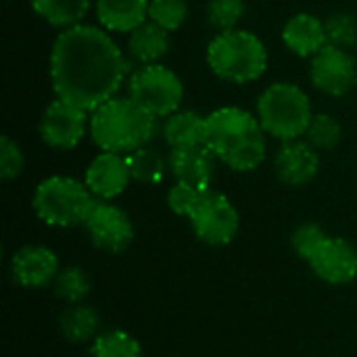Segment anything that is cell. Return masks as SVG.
<instances>
[{
    "instance_id": "cell-17",
    "label": "cell",
    "mask_w": 357,
    "mask_h": 357,
    "mask_svg": "<svg viewBox=\"0 0 357 357\" xmlns=\"http://www.w3.org/2000/svg\"><path fill=\"white\" fill-rule=\"evenodd\" d=\"M282 42L295 56L312 59L328 44L324 21L312 13H297L284 23Z\"/></svg>"
},
{
    "instance_id": "cell-14",
    "label": "cell",
    "mask_w": 357,
    "mask_h": 357,
    "mask_svg": "<svg viewBox=\"0 0 357 357\" xmlns=\"http://www.w3.org/2000/svg\"><path fill=\"white\" fill-rule=\"evenodd\" d=\"M274 172L291 188L307 186L320 174V151L301 138L282 142L274 155Z\"/></svg>"
},
{
    "instance_id": "cell-33",
    "label": "cell",
    "mask_w": 357,
    "mask_h": 357,
    "mask_svg": "<svg viewBox=\"0 0 357 357\" xmlns=\"http://www.w3.org/2000/svg\"><path fill=\"white\" fill-rule=\"evenodd\" d=\"M356 56H357V44H356Z\"/></svg>"
},
{
    "instance_id": "cell-29",
    "label": "cell",
    "mask_w": 357,
    "mask_h": 357,
    "mask_svg": "<svg viewBox=\"0 0 357 357\" xmlns=\"http://www.w3.org/2000/svg\"><path fill=\"white\" fill-rule=\"evenodd\" d=\"M326 40L339 48H356L357 44V19L351 13H335L324 21Z\"/></svg>"
},
{
    "instance_id": "cell-21",
    "label": "cell",
    "mask_w": 357,
    "mask_h": 357,
    "mask_svg": "<svg viewBox=\"0 0 357 357\" xmlns=\"http://www.w3.org/2000/svg\"><path fill=\"white\" fill-rule=\"evenodd\" d=\"M161 134L169 149L205 144V117L190 109H178L176 113L165 117Z\"/></svg>"
},
{
    "instance_id": "cell-31",
    "label": "cell",
    "mask_w": 357,
    "mask_h": 357,
    "mask_svg": "<svg viewBox=\"0 0 357 357\" xmlns=\"http://www.w3.org/2000/svg\"><path fill=\"white\" fill-rule=\"evenodd\" d=\"M203 190L201 188H195V186H190V184H184V182H176L169 190H167V207L176 213V215H180V218H188V213H190V209L195 207V203H197V199H199V195H201Z\"/></svg>"
},
{
    "instance_id": "cell-19",
    "label": "cell",
    "mask_w": 357,
    "mask_h": 357,
    "mask_svg": "<svg viewBox=\"0 0 357 357\" xmlns=\"http://www.w3.org/2000/svg\"><path fill=\"white\" fill-rule=\"evenodd\" d=\"M59 333L65 341L73 345L92 343L102 333L100 314L88 303L65 305L59 316Z\"/></svg>"
},
{
    "instance_id": "cell-25",
    "label": "cell",
    "mask_w": 357,
    "mask_h": 357,
    "mask_svg": "<svg viewBox=\"0 0 357 357\" xmlns=\"http://www.w3.org/2000/svg\"><path fill=\"white\" fill-rule=\"evenodd\" d=\"M92 291V282L90 276L84 268L79 266H67L61 268L59 276L52 282V293L59 301H63L65 305H77V303H86L88 295Z\"/></svg>"
},
{
    "instance_id": "cell-22",
    "label": "cell",
    "mask_w": 357,
    "mask_h": 357,
    "mask_svg": "<svg viewBox=\"0 0 357 357\" xmlns=\"http://www.w3.org/2000/svg\"><path fill=\"white\" fill-rule=\"evenodd\" d=\"M31 8L52 27H73L79 25L82 19L90 10V0H29Z\"/></svg>"
},
{
    "instance_id": "cell-16",
    "label": "cell",
    "mask_w": 357,
    "mask_h": 357,
    "mask_svg": "<svg viewBox=\"0 0 357 357\" xmlns=\"http://www.w3.org/2000/svg\"><path fill=\"white\" fill-rule=\"evenodd\" d=\"M215 155L205 146H182V149H169L167 155V167L176 182L190 184L195 188H211L215 176Z\"/></svg>"
},
{
    "instance_id": "cell-10",
    "label": "cell",
    "mask_w": 357,
    "mask_h": 357,
    "mask_svg": "<svg viewBox=\"0 0 357 357\" xmlns=\"http://www.w3.org/2000/svg\"><path fill=\"white\" fill-rule=\"evenodd\" d=\"M84 230L94 249L105 253H123L134 243L132 218L111 201H96L84 222Z\"/></svg>"
},
{
    "instance_id": "cell-24",
    "label": "cell",
    "mask_w": 357,
    "mask_h": 357,
    "mask_svg": "<svg viewBox=\"0 0 357 357\" xmlns=\"http://www.w3.org/2000/svg\"><path fill=\"white\" fill-rule=\"evenodd\" d=\"M128 157V165H130V174L134 182L140 184H159L165 174L169 172L167 167V157H163L159 151H155L153 146H140L134 153L126 155Z\"/></svg>"
},
{
    "instance_id": "cell-28",
    "label": "cell",
    "mask_w": 357,
    "mask_h": 357,
    "mask_svg": "<svg viewBox=\"0 0 357 357\" xmlns=\"http://www.w3.org/2000/svg\"><path fill=\"white\" fill-rule=\"evenodd\" d=\"M247 10L245 0H207V21L218 31L236 29Z\"/></svg>"
},
{
    "instance_id": "cell-30",
    "label": "cell",
    "mask_w": 357,
    "mask_h": 357,
    "mask_svg": "<svg viewBox=\"0 0 357 357\" xmlns=\"http://www.w3.org/2000/svg\"><path fill=\"white\" fill-rule=\"evenodd\" d=\"M23 167H25V157L21 146L17 144V140L4 134L0 138V178L4 182H10L21 176Z\"/></svg>"
},
{
    "instance_id": "cell-7",
    "label": "cell",
    "mask_w": 357,
    "mask_h": 357,
    "mask_svg": "<svg viewBox=\"0 0 357 357\" xmlns=\"http://www.w3.org/2000/svg\"><path fill=\"white\" fill-rule=\"evenodd\" d=\"M128 96L155 117L176 113L184 100V84L176 71L161 63L140 65L128 75Z\"/></svg>"
},
{
    "instance_id": "cell-13",
    "label": "cell",
    "mask_w": 357,
    "mask_h": 357,
    "mask_svg": "<svg viewBox=\"0 0 357 357\" xmlns=\"http://www.w3.org/2000/svg\"><path fill=\"white\" fill-rule=\"evenodd\" d=\"M61 272L59 255L46 245H23L10 255L8 274L13 282L27 291L52 287Z\"/></svg>"
},
{
    "instance_id": "cell-1",
    "label": "cell",
    "mask_w": 357,
    "mask_h": 357,
    "mask_svg": "<svg viewBox=\"0 0 357 357\" xmlns=\"http://www.w3.org/2000/svg\"><path fill=\"white\" fill-rule=\"evenodd\" d=\"M130 75V61L117 42L96 25L63 29L50 50V82L56 98L94 111L117 96Z\"/></svg>"
},
{
    "instance_id": "cell-27",
    "label": "cell",
    "mask_w": 357,
    "mask_h": 357,
    "mask_svg": "<svg viewBox=\"0 0 357 357\" xmlns=\"http://www.w3.org/2000/svg\"><path fill=\"white\" fill-rule=\"evenodd\" d=\"M188 19L186 0H149V21L167 31L180 29Z\"/></svg>"
},
{
    "instance_id": "cell-6",
    "label": "cell",
    "mask_w": 357,
    "mask_h": 357,
    "mask_svg": "<svg viewBox=\"0 0 357 357\" xmlns=\"http://www.w3.org/2000/svg\"><path fill=\"white\" fill-rule=\"evenodd\" d=\"M257 117L272 138L280 142L305 136L314 117L305 90L293 82H274L257 98Z\"/></svg>"
},
{
    "instance_id": "cell-20",
    "label": "cell",
    "mask_w": 357,
    "mask_h": 357,
    "mask_svg": "<svg viewBox=\"0 0 357 357\" xmlns=\"http://www.w3.org/2000/svg\"><path fill=\"white\" fill-rule=\"evenodd\" d=\"M128 50L140 65L159 63L169 52V31L153 21H144L132 33H128Z\"/></svg>"
},
{
    "instance_id": "cell-26",
    "label": "cell",
    "mask_w": 357,
    "mask_h": 357,
    "mask_svg": "<svg viewBox=\"0 0 357 357\" xmlns=\"http://www.w3.org/2000/svg\"><path fill=\"white\" fill-rule=\"evenodd\" d=\"M341 138H343V126L331 113H316L305 132V140L316 151H333L341 142Z\"/></svg>"
},
{
    "instance_id": "cell-32",
    "label": "cell",
    "mask_w": 357,
    "mask_h": 357,
    "mask_svg": "<svg viewBox=\"0 0 357 357\" xmlns=\"http://www.w3.org/2000/svg\"><path fill=\"white\" fill-rule=\"evenodd\" d=\"M324 234H326V230L316 222H305V224L297 226L291 236V247H293L295 255L299 259H305V255L320 243V238Z\"/></svg>"
},
{
    "instance_id": "cell-15",
    "label": "cell",
    "mask_w": 357,
    "mask_h": 357,
    "mask_svg": "<svg viewBox=\"0 0 357 357\" xmlns=\"http://www.w3.org/2000/svg\"><path fill=\"white\" fill-rule=\"evenodd\" d=\"M84 182L96 201H113L126 192L132 182L128 157L119 153L102 151L86 167Z\"/></svg>"
},
{
    "instance_id": "cell-8",
    "label": "cell",
    "mask_w": 357,
    "mask_h": 357,
    "mask_svg": "<svg viewBox=\"0 0 357 357\" xmlns=\"http://www.w3.org/2000/svg\"><path fill=\"white\" fill-rule=\"evenodd\" d=\"M186 220L197 241L207 247H228L241 228V215L234 203L213 188H205L199 195Z\"/></svg>"
},
{
    "instance_id": "cell-23",
    "label": "cell",
    "mask_w": 357,
    "mask_h": 357,
    "mask_svg": "<svg viewBox=\"0 0 357 357\" xmlns=\"http://www.w3.org/2000/svg\"><path fill=\"white\" fill-rule=\"evenodd\" d=\"M90 357H144L140 341L123 328H102L90 343Z\"/></svg>"
},
{
    "instance_id": "cell-18",
    "label": "cell",
    "mask_w": 357,
    "mask_h": 357,
    "mask_svg": "<svg viewBox=\"0 0 357 357\" xmlns=\"http://www.w3.org/2000/svg\"><path fill=\"white\" fill-rule=\"evenodd\" d=\"M96 19L107 31L132 33L149 21V0H96Z\"/></svg>"
},
{
    "instance_id": "cell-3",
    "label": "cell",
    "mask_w": 357,
    "mask_h": 357,
    "mask_svg": "<svg viewBox=\"0 0 357 357\" xmlns=\"http://www.w3.org/2000/svg\"><path fill=\"white\" fill-rule=\"evenodd\" d=\"M159 130V117L130 96H113L90 115V136L100 151L130 155L146 146Z\"/></svg>"
},
{
    "instance_id": "cell-11",
    "label": "cell",
    "mask_w": 357,
    "mask_h": 357,
    "mask_svg": "<svg viewBox=\"0 0 357 357\" xmlns=\"http://www.w3.org/2000/svg\"><path fill=\"white\" fill-rule=\"evenodd\" d=\"M310 79L322 94L341 98L357 86V56L347 48L326 44L310 61Z\"/></svg>"
},
{
    "instance_id": "cell-2",
    "label": "cell",
    "mask_w": 357,
    "mask_h": 357,
    "mask_svg": "<svg viewBox=\"0 0 357 357\" xmlns=\"http://www.w3.org/2000/svg\"><path fill=\"white\" fill-rule=\"evenodd\" d=\"M205 146L232 172H253L268 155L259 117L241 107H222L205 117Z\"/></svg>"
},
{
    "instance_id": "cell-5",
    "label": "cell",
    "mask_w": 357,
    "mask_h": 357,
    "mask_svg": "<svg viewBox=\"0 0 357 357\" xmlns=\"http://www.w3.org/2000/svg\"><path fill=\"white\" fill-rule=\"evenodd\" d=\"M96 199L84 180L71 176L44 178L31 197L36 218L50 228L84 226Z\"/></svg>"
},
{
    "instance_id": "cell-9",
    "label": "cell",
    "mask_w": 357,
    "mask_h": 357,
    "mask_svg": "<svg viewBox=\"0 0 357 357\" xmlns=\"http://www.w3.org/2000/svg\"><path fill=\"white\" fill-rule=\"evenodd\" d=\"M303 261L318 280L331 287H347L357 278V247L343 236L326 232Z\"/></svg>"
},
{
    "instance_id": "cell-4",
    "label": "cell",
    "mask_w": 357,
    "mask_h": 357,
    "mask_svg": "<svg viewBox=\"0 0 357 357\" xmlns=\"http://www.w3.org/2000/svg\"><path fill=\"white\" fill-rule=\"evenodd\" d=\"M207 65L224 82L251 84L268 69V50L261 38L249 29L220 31L207 46Z\"/></svg>"
},
{
    "instance_id": "cell-12",
    "label": "cell",
    "mask_w": 357,
    "mask_h": 357,
    "mask_svg": "<svg viewBox=\"0 0 357 357\" xmlns=\"http://www.w3.org/2000/svg\"><path fill=\"white\" fill-rule=\"evenodd\" d=\"M88 111L69 105L61 98H54L46 105L40 117V138L46 146L54 151H71L75 149L84 136L90 132Z\"/></svg>"
}]
</instances>
